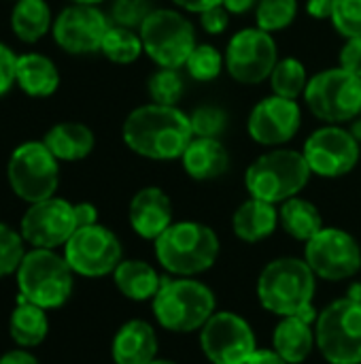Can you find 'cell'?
<instances>
[{"label":"cell","mask_w":361,"mask_h":364,"mask_svg":"<svg viewBox=\"0 0 361 364\" xmlns=\"http://www.w3.org/2000/svg\"><path fill=\"white\" fill-rule=\"evenodd\" d=\"M226 70L243 85H257L270 79L279 62V47L270 32L251 26L234 32L226 45Z\"/></svg>","instance_id":"cell-11"},{"label":"cell","mask_w":361,"mask_h":364,"mask_svg":"<svg viewBox=\"0 0 361 364\" xmlns=\"http://www.w3.org/2000/svg\"><path fill=\"white\" fill-rule=\"evenodd\" d=\"M113 282L126 299L145 303L155 299L164 277H160V273L145 260H121L113 271Z\"/></svg>","instance_id":"cell-26"},{"label":"cell","mask_w":361,"mask_h":364,"mask_svg":"<svg viewBox=\"0 0 361 364\" xmlns=\"http://www.w3.org/2000/svg\"><path fill=\"white\" fill-rule=\"evenodd\" d=\"M43 143L60 162H79L94 151L96 136L94 130L81 122H60L47 130Z\"/></svg>","instance_id":"cell-22"},{"label":"cell","mask_w":361,"mask_h":364,"mask_svg":"<svg viewBox=\"0 0 361 364\" xmlns=\"http://www.w3.org/2000/svg\"><path fill=\"white\" fill-rule=\"evenodd\" d=\"M138 34L145 53L160 68H183L198 45L194 23L174 9H153L138 28Z\"/></svg>","instance_id":"cell-8"},{"label":"cell","mask_w":361,"mask_h":364,"mask_svg":"<svg viewBox=\"0 0 361 364\" xmlns=\"http://www.w3.org/2000/svg\"><path fill=\"white\" fill-rule=\"evenodd\" d=\"M360 117H361V115H360Z\"/></svg>","instance_id":"cell-51"},{"label":"cell","mask_w":361,"mask_h":364,"mask_svg":"<svg viewBox=\"0 0 361 364\" xmlns=\"http://www.w3.org/2000/svg\"><path fill=\"white\" fill-rule=\"evenodd\" d=\"M100 53L115 64H132L145 53V47L136 30L111 23L109 32L104 34Z\"/></svg>","instance_id":"cell-30"},{"label":"cell","mask_w":361,"mask_h":364,"mask_svg":"<svg viewBox=\"0 0 361 364\" xmlns=\"http://www.w3.org/2000/svg\"><path fill=\"white\" fill-rule=\"evenodd\" d=\"M302 126V109L298 100L270 94L262 98L247 117V132L253 143L264 147H281L289 143Z\"/></svg>","instance_id":"cell-18"},{"label":"cell","mask_w":361,"mask_h":364,"mask_svg":"<svg viewBox=\"0 0 361 364\" xmlns=\"http://www.w3.org/2000/svg\"><path fill=\"white\" fill-rule=\"evenodd\" d=\"M315 339L330 364H361V301L330 303L315 322Z\"/></svg>","instance_id":"cell-10"},{"label":"cell","mask_w":361,"mask_h":364,"mask_svg":"<svg viewBox=\"0 0 361 364\" xmlns=\"http://www.w3.org/2000/svg\"><path fill=\"white\" fill-rule=\"evenodd\" d=\"M111 19L94 4H70L53 19V38L70 55L100 51Z\"/></svg>","instance_id":"cell-17"},{"label":"cell","mask_w":361,"mask_h":364,"mask_svg":"<svg viewBox=\"0 0 361 364\" xmlns=\"http://www.w3.org/2000/svg\"><path fill=\"white\" fill-rule=\"evenodd\" d=\"M279 209L272 203L249 198L232 215V230L245 243H260L279 228Z\"/></svg>","instance_id":"cell-23"},{"label":"cell","mask_w":361,"mask_h":364,"mask_svg":"<svg viewBox=\"0 0 361 364\" xmlns=\"http://www.w3.org/2000/svg\"><path fill=\"white\" fill-rule=\"evenodd\" d=\"M260 0H223V6L228 9L230 15H245L251 9L257 6Z\"/></svg>","instance_id":"cell-47"},{"label":"cell","mask_w":361,"mask_h":364,"mask_svg":"<svg viewBox=\"0 0 361 364\" xmlns=\"http://www.w3.org/2000/svg\"><path fill=\"white\" fill-rule=\"evenodd\" d=\"M15 83L19 90L32 98H47L60 87V73L53 60L40 53L17 55Z\"/></svg>","instance_id":"cell-25"},{"label":"cell","mask_w":361,"mask_h":364,"mask_svg":"<svg viewBox=\"0 0 361 364\" xmlns=\"http://www.w3.org/2000/svg\"><path fill=\"white\" fill-rule=\"evenodd\" d=\"M198 17H200L202 30H204L206 34H211V36L223 34V32L228 30V26H230V13H228V9H226L223 4L204 11V13H200Z\"/></svg>","instance_id":"cell-39"},{"label":"cell","mask_w":361,"mask_h":364,"mask_svg":"<svg viewBox=\"0 0 361 364\" xmlns=\"http://www.w3.org/2000/svg\"><path fill=\"white\" fill-rule=\"evenodd\" d=\"M317 275L306 260L277 258L268 262L257 279V299L262 307L274 316H298L306 322H317L313 296L317 288Z\"/></svg>","instance_id":"cell-2"},{"label":"cell","mask_w":361,"mask_h":364,"mask_svg":"<svg viewBox=\"0 0 361 364\" xmlns=\"http://www.w3.org/2000/svg\"><path fill=\"white\" fill-rule=\"evenodd\" d=\"M217 301L213 290L191 277L164 279L153 299L157 324L170 333L200 331L215 314Z\"/></svg>","instance_id":"cell-6"},{"label":"cell","mask_w":361,"mask_h":364,"mask_svg":"<svg viewBox=\"0 0 361 364\" xmlns=\"http://www.w3.org/2000/svg\"><path fill=\"white\" fill-rule=\"evenodd\" d=\"M128 220L140 239L155 241L172 224V200L162 188L147 186L132 196Z\"/></svg>","instance_id":"cell-19"},{"label":"cell","mask_w":361,"mask_h":364,"mask_svg":"<svg viewBox=\"0 0 361 364\" xmlns=\"http://www.w3.org/2000/svg\"><path fill=\"white\" fill-rule=\"evenodd\" d=\"M0 364H40L38 358L30 352V350H23V348H17V350H9L0 356Z\"/></svg>","instance_id":"cell-43"},{"label":"cell","mask_w":361,"mask_h":364,"mask_svg":"<svg viewBox=\"0 0 361 364\" xmlns=\"http://www.w3.org/2000/svg\"><path fill=\"white\" fill-rule=\"evenodd\" d=\"M311 168L302 151L274 147L255 158L245 173L249 196L281 205L298 196L311 181Z\"/></svg>","instance_id":"cell-4"},{"label":"cell","mask_w":361,"mask_h":364,"mask_svg":"<svg viewBox=\"0 0 361 364\" xmlns=\"http://www.w3.org/2000/svg\"><path fill=\"white\" fill-rule=\"evenodd\" d=\"M304 102L326 124H351L361 115V77L340 66L315 73L304 90Z\"/></svg>","instance_id":"cell-7"},{"label":"cell","mask_w":361,"mask_h":364,"mask_svg":"<svg viewBox=\"0 0 361 364\" xmlns=\"http://www.w3.org/2000/svg\"><path fill=\"white\" fill-rule=\"evenodd\" d=\"M330 21L345 38L361 36V0H332Z\"/></svg>","instance_id":"cell-37"},{"label":"cell","mask_w":361,"mask_h":364,"mask_svg":"<svg viewBox=\"0 0 361 364\" xmlns=\"http://www.w3.org/2000/svg\"><path fill=\"white\" fill-rule=\"evenodd\" d=\"M226 66V58L223 53L215 47V45H209V43H198L191 51V55L187 58L185 62V70L187 75L194 79V81H200V83H209V81H215L221 70Z\"/></svg>","instance_id":"cell-32"},{"label":"cell","mask_w":361,"mask_h":364,"mask_svg":"<svg viewBox=\"0 0 361 364\" xmlns=\"http://www.w3.org/2000/svg\"><path fill=\"white\" fill-rule=\"evenodd\" d=\"M147 92L151 102L177 107L185 94V81L179 68H160L147 81Z\"/></svg>","instance_id":"cell-34"},{"label":"cell","mask_w":361,"mask_h":364,"mask_svg":"<svg viewBox=\"0 0 361 364\" xmlns=\"http://www.w3.org/2000/svg\"><path fill=\"white\" fill-rule=\"evenodd\" d=\"M272 350L287 364L304 363L317 346L313 324L298 316L281 318L272 335Z\"/></svg>","instance_id":"cell-24"},{"label":"cell","mask_w":361,"mask_h":364,"mask_svg":"<svg viewBox=\"0 0 361 364\" xmlns=\"http://www.w3.org/2000/svg\"><path fill=\"white\" fill-rule=\"evenodd\" d=\"M151 364H177V363H172V360H164V358H155Z\"/></svg>","instance_id":"cell-50"},{"label":"cell","mask_w":361,"mask_h":364,"mask_svg":"<svg viewBox=\"0 0 361 364\" xmlns=\"http://www.w3.org/2000/svg\"><path fill=\"white\" fill-rule=\"evenodd\" d=\"M302 156L313 175L323 179H338L349 175L361 158V143L349 128L326 124L311 132L304 141Z\"/></svg>","instance_id":"cell-12"},{"label":"cell","mask_w":361,"mask_h":364,"mask_svg":"<svg viewBox=\"0 0 361 364\" xmlns=\"http://www.w3.org/2000/svg\"><path fill=\"white\" fill-rule=\"evenodd\" d=\"M219 237L202 222H172L155 239V258L164 271L177 277H194L209 271L219 258Z\"/></svg>","instance_id":"cell-3"},{"label":"cell","mask_w":361,"mask_h":364,"mask_svg":"<svg viewBox=\"0 0 361 364\" xmlns=\"http://www.w3.org/2000/svg\"><path fill=\"white\" fill-rule=\"evenodd\" d=\"M77 228L79 226L74 218V205L57 196L32 203L19 222V232L23 241L40 250L64 247Z\"/></svg>","instance_id":"cell-16"},{"label":"cell","mask_w":361,"mask_h":364,"mask_svg":"<svg viewBox=\"0 0 361 364\" xmlns=\"http://www.w3.org/2000/svg\"><path fill=\"white\" fill-rule=\"evenodd\" d=\"M228 113L217 105H200L189 113L194 136L200 139H219L228 130Z\"/></svg>","instance_id":"cell-35"},{"label":"cell","mask_w":361,"mask_h":364,"mask_svg":"<svg viewBox=\"0 0 361 364\" xmlns=\"http://www.w3.org/2000/svg\"><path fill=\"white\" fill-rule=\"evenodd\" d=\"M15 68H17V55L0 43V96H4L15 85Z\"/></svg>","instance_id":"cell-41"},{"label":"cell","mask_w":361,"mask_h":364,"mask_svg":"<svg viewBox=\"0 0 361 364\" xmlns=\"http://www.w3.org/2000/svg\"><path fill=\"white\" fill-rule=\"evenodd\" d=\"M11 190L23 203H40L55 196L60 186V160L43 141H28L13 149L6 164Z\"/></svg>","instance_id":"cell-9"},{"label":"cell","mask_w":361,"mask_h":364,"mask_svg":"<svg viewBox=\"0 0 361 364\" xmlns=\"http://www.w3.org/2000/svg\"><path fill=\"white\" fill-rule=\"evenodd\" d=\"M15 279L19 296L47 311L64 307L74 290V271L55 250H28Z\"/></svg>","instance_id":"cell-5"},{"label":"cell","mask_w":361,"mask_h":364,"mask_svg":"<svg viewBox=\"0 0 361 364\" xmlns=\"http://www.w3.org/2000/svg\"><path fill=\"white\" fill-rule=\"evenodd\" d=\"M309 73L306 66L298 58H283L277 62L274 70L270 73V90L277 96L298 100L304 96V90L309 85Z\"/></svg>","instance_id":"cell-31"},{"label":"cell","mask_w":361,"mask_h":364,"mask_svg":"<svg viewBox=\"0 0 361 364\" xmlns=\"http://www.w3.org/2000/svg\"><path fill=\"white\" fill-rule=\"evenodd\" d=\"M121 139L130 151L155 162L181 160L194 139L189 115L179 107L149 102L128 113Z\"/></svg>","instance_id":"cell-1"},{"label":"cell","mask_w":361,"mask_h":364,"mask_svg":"<svg viewBox=\"0 0 361 364\" xmlns=\"http://www.w3.org/2000/svg\"><path fill=\"white\" fill-rule=\"evenodd\" d=\"M306 13L317 21L330 19L332 17V0H309L306 2Z\"/></svg>","instance_id":"cell-45"},{"label":"cell","mask_w":361,"mask_h":364,"mask_svg":"<svg viewBox=\"0 0 361 364\" xmlns=\"http://www.w3.org/2000/svg\"><path fill=\"white\" fill-rule=\"evenodd\" d=\"M172 4H177L179 9H183L187 13L200 15V13H204V11H209L213 6L223 4V0H172Z\"/></svg>","instance_id":"cell-44"},{"label":"cell","mask_w":361,"mask_h":364,"mask_svg":"<svg viewBox=\"0 0 361 364\" xmlns=\"http://www.w3.org/2000/svg\"><path fill=\"white\" fill-rule=\"evenodd\" d=\"M26 252L28 250L21 232L0 222V279L17 273Z\"/></svg>","instance_id":"cell-36"},{"label":"cell","mask_w":361,"mask_h":364,"mask_svg":"<svg viewBox=\"0 0 361 364\" xmlns=\"http://www.w3.org/2000/svg\"><path fill=\"white\" fill-rule=\"evenodd\" d=\"M298 17V0H260L255 6V26L274 34L289 28Z\"/></svg>","instance_id":"cell-33"},{"label":"cell","mask_w":361,"mask_h":364,"mask_svg":"<svg viewBox=\"0 0 361 364\" xmlns=\"http://www.w3.org/2000/svg\"><path fill=\"white\" fill-rule=\"evenodd\" d=\"M247 364H287L274 350H255Z\"/></svg>","instance_id":"cell-46"},{"label":"cell","mask_w":361,"mask_h":364,"mask_svg":"<svg viewBox=\"0 0 361 364\" xmlns=\"http://www.w3.org/2000/svg\"><path fill=\"white\" fill-rule=\"evenodd\" d=\"M183 171L196 181H213L230 171L228 147L219 139L194 136L181 156Z\"/></svg>","instance_id":"cell-21"},{"label":"cell","mask_w":361,"mask_h":364,"mask_svg":"<svg viewBox=\"0 0 361 364\" xmlns=\"http://www.w3.org/2000/svg\"><path fill=\"white\" fill-rule=\"evenodd\" d=\"M349 130H351V134H353V136H355V139L361 143V117H355V119L351 122Z\"/></svg>","instance_id":"cell-48"},{"label":"cell","mask_w":361,"mask_h":364,"mask_svg":"<svg viewBox=\"0 0 361 364\" xmlns=\"http://www.w3.org/2000/svg\"><path fill=\"white\" fill-rule=\"evenodd\" d=\"M338 62H340V68L361 77V36L345 38V45L340 47V53H338Z\"/></svg>","instance_id":"cell-40"},{"label":"cell","mask_w":361,"mask_h":364,"mask_svg":"<svg viewBox=\"0 0 361 364\" xmlns=\"http://www.w3.org/2000/svg\"><path fill=\"white\" fill-rule=\"evenodd\" d=\"M74 218H77L79 228L98 224V209L91 203H77L74 205Z\"/></svg>","instance_id":"cell-42"},{"label":"cell","mask_w":361,"mask_h":364,"mask_svg":"<svg viewBox=\"0 0 361 364\" xmlns=\"http://www.w3.org/2000/svg\"><path fill=\"white\" fill-rule=\"evenodd\" d=\"M64 258L74 275L94 279L113 275L123 260V247L113 230L102 224H91L74 230L64 245Z\"/></svg>","instance_id":"cell-13"},{"label":"cell","mask_w":361,"mask_h":364,"mask_svg":"<svg viewBox=\"0 0 361 364\" xmlns=\"http://www.w3.org/2000/svg\"><path fill=\"white\" fill-rule=\"evenodd\" d=\"M157 335L145 320L126 322L113 337L111 356L115 364H151L157 358Z\"/></svg>","instance_id":"cell-20"},{"label":"cell","mask_w":361,"mask_h":364,"mask_svg":"<svg viewBox=\"0 0 361 364\" xmlns=\"http://www.w3.org/2000/svg\"><path fill=\"white\" fill-rule=\"evenodd\" d=\"M9 335L15 341V346L23 350L40 346L49 335L47 309L26 301L23 296H17V303L9 320Z\"/></svg>","instance_id":"cell-27"},{"label":"cell","mask_w":361,"mask_h":364,"mask_svg":"<svg viewBox=\"0 0 361 364\" xmlns=\"http://www.w3.org/2000/svg\"><path fill=\"white\" fill-rule=\"evenodd\" d=\"M304 260L317 277L328 282H343L360 273L361 247L351 232L323 226L306 243Z\"/></svg>","instance_id":"cell-14"},{"label":"cell","mask_w":361,"mask_h":364,"mask_svg":"<svg viewBox=\"0 0 361 364\" xmlns=\"http://www.w3.org/2000/svg\"><path fill=\"white\" fill-rule=\"evenodd\" d=\"M72 4H94V6H98L100 2H104V0H70Z\"/></svg>","instance_id":"cell-49"},{"label":"cell","mask_w":361,"mask_h":364,"mask_svg":"<svg viewBox=\"0 0 361 364\" xmlns=\"http://www.w3.org/2000/svg\"><path fill=\"white\" fill-rule=\"evenodd\" d=\"M11 28L23 43L40 41L53 28L49 4L45 0H17L11 13Z\"/></svg>","instance_id":"cell-29"},{"label":"cell","mask_w":361,"mask_h":364,"mask_svg":"<svg viewBox=\"0 0 361 364\" xmlns=\"http://www.w3.org/2000/svg\"><path fill=\"white\" fill-rule=\"evenodd\" d=\"M279 222L289 237L302 243H309L323 228V218L319 209L311 200L300 198V196H294L281 203Z\"/></svg>","instance_id":"cell-28"},{"label":"cell","mask_w":361,"mask_h":364,"mask_svg":"<svg viewBox=\"0 0 361 364\" xmlns=\"http://www.w3.org/2000/svg\"><path fill=\"white\" fill-rule=\"evenodd\" d=\"M151 0H113L111 6V23L138 30L143 21L151 15Z\"/></svg>","instance_id":"cell-38"},{"label":"cell","mask_w":361,"mask_h":364,"mask_svg":"<svg viewBox=\"0 0 361 364\" xmlns=\"http://www.w3.org/2000/svg\"><path fill=\"white\" fill-rule=\"evenodd\" d=\"M200 348L213 364H247L255 346L251 324L232 311H215L200 328Z\"/></svg>","instance_id":"cell-15"}]
</instances>
